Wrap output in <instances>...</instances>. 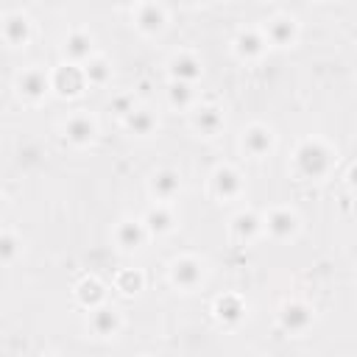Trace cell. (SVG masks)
Returning <instances> with one entry per match:
<instances>
[{"label":"cell","mask_w":357,"mask_h":357,"mask_svg":"<svg viewBox=\"0 0 357 357\" xmlns=\"http://www.w3.org/2000/svg\"><path fill=\"white\" fill-rule=\"evenodd\" d=\"M337 162V151L321 137H304L293 151V170L304 181H324Z\"/></svg>","instance_id":"6da1fadb"},{"label":"cell","mask_w":357,"mask_h":357,"mask_svg":"<svg viewBox=\"0 0 357 357\" xmlns=\"http://www.w3.org/2000/svg\"><path fill=\"white\" fill-rule=\"evenodd\" d=\"M14 89H17V98L28 106H36L42 103L50 92H53V84H50V70L39 67V64H31L25 70L17 73L14 78Z\"/></svg>","instance_id":"7a4b0ae2"},{"label":"cell","mask_w":357,"mask_h":357,"mask_svg":"<svg viewBox=\"0 0 357 357\" xmlns=\"http://www.w3.org/2000/svg\"><path fill=\"white\" fill-rule=\"evenodd\" d=\"M167 276H170V284H173L176 290H181V293H192V290H198V287L204 284L206 271H204V262H201L198 257H192V254H181V257H176V259L170 262Z\"/></svg>","instance_id":"3957f363"},{"label":"cell","mask_w":357,"mask_h":357,"mask_svg":"<svg viewBox=\"0 0 357 357\" xmlns=\"http://www.w3.org/2000/svg\"><path fill=\"white\" fill-rule=\"evenodd\" d=\"M50 84H53V95H59V98H78L89 86L84 64H75V61L56 64L50 70Z\"/></svg>","instance_id":"277c9868"},{"label":"cell","mask_w":357,"mask_h":357,"mask_svg":"<svg viewBox=\"0 0 357 357\" xmlns=\"http://www.w3.org/2000/svg\"><path fill=\"white\" fill-rule=\"evenodd\" d=\"M262 218H265V234L276 243L296 240L301 231V218L293 206H271Z\"/></svg>","instance_id":"5b68a950"},{"label":"cell","mask_w":357,"mask_h":357,"mask_svg":"<svg viewBox=\"0 0 357 357\" xmlns=\"http://www.w3.org/2000/svg\"><path fill=\"white\" fill-rule=\"evenodd\" d=\"M276 321H279V329L287 332V335H304L312 321H315V310L301 301V298H287L279 304L276 310Z\"/></svg>","instance_id":"8992f818"},{"label":"cell","mask_w":357,"mask_h":357,"mask_svg":"<svg viewBox=\"0 0 357 357\" xmlns=\"http://www.w3.org/2000/svg\"><path fill=\"white\" fill-rule=\"evenodd\" d=\"M0 31H3V42L8 47H28L31 39H33V22L22 8L6 11L3 22H0Z\"/></svg>","instance_id":"52a82bcc"},{"label":"cell","mask_w":357,"mask_h":357,"mask_svg":"<svg viewBox=\"0 0 357 357\" xmlns=\"http://www.w3.org/2000/svg\"><path fill=\"white\" fill-rule=\"evenodd\" d=\"M61 134L73 148H89L98 137V120L89 112H73L61 123Z\"/></svg>","instance_id":"ba28073f"},{"label":"cell","mask_w":357,"mask_h":357,"mask_svg":"<svg viewBox=\"0 0 357 357\" xmlns=\"http://www.w3.org/2000/svg\"><path fill=\"white\" fill-rule=\"evenodd\" d=\"M209 192H212V198H218L223 204L240 198L243 195V176H240V170L231 167V165H218L209 173Z\"/></svg>","instance_id":"9c48e42d"},{"label":"cell","mask_w":357,"mask_h":357,"mask_svg":"<svg viewBox=\"0 0 357 357\" xmlns=\"http://www.w3.org/2000/svg\"><path fill=\"white\" fill-rule=\"evenodd\" d=\"M240 148L251 156V159H265L273 148H276V134L271 126L265 123H251L243 128L240 134Z\"/></svg>","instance_id":"30bf717a"},{"label":"cell","mask_w":357,"mask_h":357,"mask_svg":"<svg viewBox=\"0 0 357 357\" xmlns=\"http://www.w3.org/2000/svg\"><path fill=\"white\" fill-rule=\"evenodd\" d=\"M268 36L262 28H240L231 39V50L240 61H259L268 50Z\"/></svg>","instance_id":"8fae6325"},{"label":"cell","mask_w":357,"mask_h":357,"mask_svg":"<svg viewBox=\"0 0 357 357\" xmlns=\"http://www.w3.org/2000/svg\"><path fill=\"white\" fill-rule=\"evenodd\" d=\"M229 234L240 245H251L259 234H265V218L254 209H240L229 220Z\"/></svg>","instance_id":"7c38bea8"},{"label":"cell","mask_w":357,"mask_h":357,"mask_svg":"<svg viewBox=\"0 0 357 357\" xmlns=\"http://www.w3.org/2000/svg\"><path fill=\"white\" fill-rule=\"evenodd\" d=\"M262 31H265V36H268V45H271V47H279V50L293 47V45L298 42V33H301L298 20L290 17V14H276V17H271Z\"/></svg>","instance_id":"4fadbf2b"},{"label":"cell","mask_w":357,"mask_h":357,"mask_svg":"<svg viewBox=\"0 0 357 357\" xmlns=\"http://www.w3.org/2000/svg\"><path fill=\"white\" fill-rule=\"evenodd\" d=\"M167 25V11L162 3H153V0H142L137 8H134V28L142 33V36H159Z\"/></svg>","instance_id":"5bb4252c"},{"label":"cell","mask_w":357,"mask_h":357,"mask_svg":"<svg viewBox=\"0 0 357 357\" xmlns=\"http://www.w3.org/2000/svg\"><path fill=\"white\" fill-rule=\"evenodd\" d=\"M226 120H223V109L215 103H198L190 112V128L198 137H218L223 131Z\"/></svg>","instance_id":"9a60e30c"},{"label":"cell","mask_w":357,"mask_h":357,"mask_svg":"<svg viewBox=\"0 0 357 357\" xmlns=\"http://www.w3.org/2000/svg\"><path fill=\"white\" fill-rule=\"evenodd\" d=\"M86 326H89V332L95 337H114L123 329V315H120V310H114L112 304L103 301V304H98V307L89 310Z\"/></svg>","instance_id":"2e32d148"},{"label":"cell","mask_w":357,"mask_h":357,"mask_svg":"<svg viewBox=\"0 0 357 357\" xmlns=\"http://www.w3.org/2000/svg\"><path fill=\"white\" fill-rule=\"evenodd\" d=\"M148 192L159 204H173L181 195V173L173 167H159L148 181Z\"/></svg>","instance_id":"e0dca14e"},{"label":"cell","mask_w":357,"mask_h":357,"mask_svg":"<svg viewBox=\"0 0 357 357\" xmlns=\"http://www.w3.org/2000/svg\"><path fill=\"white\" fill-rule=\"evenodd\" d=\"M148 226L142 218H120L114 223V243L120 251H137L148 240Z\"/></svg>","instance_id":"ac0fdd59"},{"label":"cell","mask_w":357,"mask_h":357,"mask_svg":"<svg viewBox=\"0 0 357 357\" xmlns=\"http://www.w3.org/2000/svg\"><path fill=\"white\" fill-rule=\"evenodd\" d=\"M212 315H215V321H218L220 326H226V329L240 326L243 318H245V301H243V296H237V293H223V296H218V298L212 301Z\"/></svg>","instance_id":"d6986e66"},{"label":"cell","mask_w":357,"mask_h":357,"mask_svg":"<svg viewBox=\"0 0 357 357\" xmlns=\"http://www.w3.org/2000/svg\"><path fill=\"white\" fill-rule=\"evenodd\" d=\"M61 56H64V61H75V64H84L86 59H92L95 56L92 33L84 28H73L61 42Z\"/></svg>","instance_id":"ffe728a7"},{"label":"cell","mask_w":357,"mask_h":357,"mask_svg":"<svg viewBox=\"0 0 357 357\" xmlns=\"http://www.w3.org/2000/svg\"><path fill=\"white\" fill-rule=\"evenodd\" d=\"M204 75V64L195 53L190 50H178L170 56L167 61V78L170 81H187V84H195L198 78Z\"/></svg>","instance_id":"44dd1931"},{"label":"cell","mask_w":357,"mask_h":357,"mask_svg":"<svg viewBox=\"0 0 357 357\" xmlns=\"http://www.w3.org/2000/svg\"><path fill=\"white\" fill-rule=\"evenodd\" d=\"M123 126H126V131H128L131 137L148 139V137L156 134V128H159V117H156L148 106H137V109H131V112L123 117Z\"/></svg>","instance_id":"7402d4cb"},{"label":"cell","mask_w":357,"mask_h":357,"mask_svg":"<svg viewBox=\"0 0 357 357\" xmlns=\"http://www.w3.org/2000/svg\"><path fill=\"white\" fill-rule=\"evenodd\" d=\"M142 220H145L151 237H165V234H170V231L176 229V215H173L170 204H159V201H156L153 206L145 209Z\"/></svg>","instance_id":"603a6c76"},{"label":"cell","mask_w":357,"mask_h":357,"mask_svg":"<svg viewBox=\"0 0 357 357\" xmlns=\"http://www.w3.org/2000/svg\"><path fill=\"white\" fill-rule=\"evenodd\" d=\"M75 301L84 307V310H92L98 304L106 301V284L98 279V276H84L78 284H75Z\"/></svg>","instance_id":"cb8c5ba5"},{"label":"cell","mask_w":357,"mask_h":357,"mask_svg":"<svg viewBox=\"0 0 357 357\" xmlns=\"http://www.w3.org/2000/svg\"><path fill=\"white\" fill-rule=\"evenodd\" d=\"M165 98H167V106H170V109L184 112V109H192V103H195V89H192V84H187V81H167Z\"/></svg>","instance_id":"d4e9b609"},{"label":"cell","mask_w":357,"mask_h":357,"mask_svg":"<svg viewBox=\"0 0 357 357\" xmlns=\"http://www.w3.org/2000/svg\"><path fill=\"white\" fill-rule=\"evenodd\" d=\"M114 290L123 296H137L145 290V273L139 268H123L114 273Z\"/></svg>","instance_id":"484cf974"},{"label":"cell","mask_w":357,"mask_h":357,"mask_svg":"<svg viewBox=\"0 0 357 357\" xmlns=\"http://www.w3.org/2000/svg\"><path fill=\"white\" fill-rule=\"evenodd\" d=\"M84 73H86L89 86H106V84L112 81V64H109V59L100 56V53H95L92 59L84 61Z\"/></svg>","instance_id":"4316f807"},{"label":"cell","mask_w":357,"mask_h":357,"mask_svg":"<svg viewBox=\"0 0 357 357\" xmlns=\"http://www.w3.org/2000/svg\"><path fill=\"white\" fill-rule=\"evenodd\" d=\"M17 254H20V240H17V234H14L11 229H3V231H0V262L8 268V265L17 259Z\"/></svg>","instance_id":"83f0119b"},{"label":"cell","mask_w":357,"mask_h":357,"mask_svg":"<svg viewBox=\"0 0 357 357\" xmlns=\"http://www.w3.org/2000/svg\"><path fill=\"white\" fill-rule=\"evenodd\" d=\"M109 109L123 120L131 109H137V95L134 92H117V95H112V100H109Z\"/></svg>","instance_id":"f1b7e54d"},{"label":"cell","mask_w":357,"mask_h":357,"mask_svg":"<svg viewBox=\"0 0 357 357\" xmlns=\"http://www.w3.org/2000/svg\"><path fill=\"white\" fill-rule=\"evenodd\" d=\"M346 184H349L351 192H357V162L349 167V173H346Z\"/></svg>","instance_id":"f546056e"},{"label":"cell","mask_w":357,"mask_h":357,"mask_svg":"<svg viewBox=\"0 0 357 357\" xmlns=\"http://www.w3.org/2000/svg\"><path fill=\"white\" fill-rule=\"evenodd\" d=\"M112 3H114L117 8H131V11H134V8H137L142 0H112Z\"/></svg>","instance_id":"4dcf8cb0"},{"label":"cell","mask_w":357,"mask_h":357,"mask_svg":"<svg viewBox=\"0 0 357 357\" xmlns=\"http://www.w3.org/2000/svg\"><path fill=\"white\" fill-rule=\"evenodd\" d=\"M187 6H198V3H204V0H184Z\"/></svg>","instance_id":"1f68e13d"},{"label":"cell","mask_w":357,"mask_h":357,"mask_svg":"<svg viewBox=\"0 0 357 357\" xmlns=\"http://www.w3.org/2000/svg\"><path fill=\"white\" fill-rule=\"evenodd\" d=\"M318 3H326V0H318Z\"/></svg>","instance_id":"d6a6232c"}]
</instances>
